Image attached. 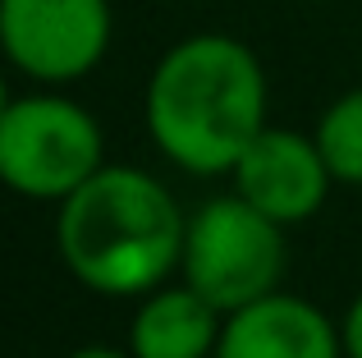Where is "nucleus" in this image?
I'll return each instance as SVG.
<instances>
[{
  "instance_id": "f257e3e1",
  "label": "nucleus",
  "mask_w": 362,
  "mask_h": 358,
  "mask_svg": "<svg viewBox=\"0 0 362 358\" xmlns=\"http://www.w3.org/2000/svg\"><path fill=\"white\" fill-rule=\"evenodd\" d=\"M147 129L188 175H230L266 129V74L252 46L225 33L175 42L147 79Z\"/></svg>"
},
{
  "instance_id": "f03ea898",
  "label": "nucleus",
  "mask_w": 362,
  "mask_h": 358,
  "mask_svg": "<svg viewBox=\"0 0 362 358\" xmlns=\"http://www.w3.org/2000/svg\"><path fill=\"white\" fill-rule=\"evenodd\" d=\"M188 216L156 175L101 166L60 202L55 243L78 285L106 299H142L184 262Z\"/></svg>"
},
{
  "instance_id": "7ed1b4c3",
  "label": "nucleus",
  "mask_w": 362,
  "mask_h": 358,
  "mask_svg": "<svg viewBox=\"0 0 362 358\" xmlns=\"http://www.w3.org/2000/svg\"><path fill=\"white\" fill-rule=\"evenodd\" d=\"M106 166L101 125L60 92L14 97L0 115V184L18 197L64 202Z\"/></svg>"
},
{
  "instance_id": "20e7f679",
  "label": "nucleus",
  "mask_w": 362,
  "mask_h": 358,
  "mask_svg": "<svg viewBox=\"0 0 362 358\" xmlns=\"http://www.w3.org/2000/svg\"><path fill=\"white\" fill-rule=\"evenodd\" d=\"M284 225L243 202L239 193L211 197L188 216V239H184V280L216 304L225 317L257 299L275 294L284 276Z\"/></svg>"
},
{
  "instance_id": "39448f33",
  "label": "nucleus",
  "mask_w": 362,
  "mask_h": 358,
  "mask_svg": "<svg viewBox=\"0 0 362 358\" xmlns=\"http://www.w3.org/2000/svg\"><path fill=\"white\" fill-rule=\"evenodd\" d=\"M110 33V0H0V51L46 88L88 79L106 60Z\"/></svg>"
},
{
  "instance_id": "423d86ee",
  "label": "nucleus",
  "mask_w": 362,
  "mask_h": 358,
  "mask_svg": "<svg viewBox=\"0 0 362 358\" xmlns=\"http://www.w3.org/2000/svg\"><path fill=\"white\" fill-rule=\"evenodd\" d=\"M230 175H234V193L280 225L317 216L326 207L330 184H335V175L321 161L317 138H303L293 129H271V125L247 143V152L239 156V166Z\"/></svg>"
},
{
  "instance_id": "0eeeda50",
  "label": "nucleus",
  "mask_w": 362,
  "mask_h": 358,
  "mask_svg": "<svg viewBox=\"0 0 362 358\" xmlns=\"http://www.w3.org/2000/svg\"><path fill=\"white\" fill-rule=\"evenodd\" d=\"M216 358H344V335L317 304L275 289L225 317Z\"/></svg>"
},
{
  "instance_id": "6e6552de",
  "label": "nucleus",
  "mask_w": 362,
  "mask_h": 358,
  "mask_svg": "<svg viewBox=\"0 0 362 358\" xmlns=\"http://www.w3.org/2000/svg\"><path fill=\"white\" fill-rule=\"evenodd\" d=\"M225 313L206 304L193 285H160L142 294V308L129 322L133 358H216Z\"/></svg>"
},
{
  "instance_id": "1a4fd4ad",
  "label": "nucleus",
  "mask_w": 362,
  "mask_h": 358,
  "mask_svg": "<svg viewBox=\"0 0 362 358\" xmlns=\"http://www.w3.org/2000/svg\"><path fill=\"white\" fill-rule=\"evenodd\" d=\"M317 147L335 184H362V88L335 97L317 120Z\"/></svg>"
},
{
  "instance_id": "9d476101",
  "label": "nucleus",
  "mask_w": 362,
  "mask_h": 358,
  "mask_svg": "<svg viewBox=\"0 0 362 358\" xmlns=\"http://www.w3.org/2000/svg\"><path fill=\"white\" fill-rule=\"evenodd\" d=\"M339 335H344V354H349V358H362V294L354 299V304H349Z\"/></svg>"
},
{
  "instance_id": "9b49d317",
  "label": "nucleus",
  "mask_w": 362,
  "mask_h": 358,
  "mask_svg": "<svg viewBox=\"0 0 362 358\" xmlns=\"http://www.w3.org/2000/svg\"><path fill=\"white\" fill-rule=\"evenodd\" d=\"M69 358H133V354H119V350H110V345H83V350H74Z\"/></svg>"
},
{
  "instance_id": "f8f14e48",
  "label": "nucleus",
  "mask_w": 362,
  "mask_h": 358,
  "mask_svg": "<svg viewBox=\"0 0 362 358\" xmlns=\"http://www.w3.org/2000/svg\"><path fill=\"white\" fill-rule=\"evenodd\" d=\"M9 101H14V97H9V88H5V74H0V115H5V106H9Z\"/></svg>"
}]
</instances>
